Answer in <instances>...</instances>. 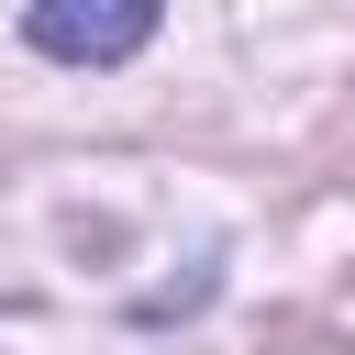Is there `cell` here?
I'll return each mask as SVG.
<instances>
[{
    "label": "cell",
    "mask_w": 355,
    "mask_h": 355,
    "mask_svg": "<svg viewBox=\"0 0 355 355\" xmlns=\"http://www.w3.org/2000/svg\"><path fill=\"white\" fill-rule=\"evenodd\" d=\"M155 22H166V0H33L22 44L55 55V67H122V55L155 44Z\"/></svg>",
    "instance_id": "6da1fadb"
}]
</instances>
